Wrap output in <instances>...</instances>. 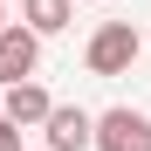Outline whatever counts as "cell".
Masks as SVG:
<instances>
[{
	"label": "cell",
	"instance_id": "6da1fadb",
	"mask_svg": "<svg viewBox=\"0 0 151 151\" xmlns=\"http://www.w3.org/2000/svg\"><path fill=\"white\" fill-rule=\"evenodd\" d=\"M137 28H131V21H103V28H96L89 35V76H124V69H131L137 62Z\"/></svg>",
	"mask_w": 151,
	"mask_h": 151
},
{
	"label": "cell",
	"instance_id": "7a4b0ae2",
	"mask_svg": "<svg viewBox=\"0 0 151 151\" xmlns=\"http://www.w3.org/2000/svg\"><path fill=\"white\" fill-rule=\"evenodd\" d=\"M89 144L96 151H151V117L144 110H103Z\"/></svg>",
	"mask_w": 151,
	"mask_h": 151
},
{
	"label": "cell",
	"instance_id": "3957f363",
	"mask_svg": "<svg viewBox=\"0 0 151 151\" xmlns=\"http://www.w3.org/2000/svg\"><path fill=\"white\" fill-rule=\"evenodd\" d=\"M35 62H41V35L28 21H7L0 28V83H28Z\"/></svg>",
	"mask_w": 151,
	"mask_h": 151
},
{
	"label": "cell",
	"instance_id": "277c9868",
	"mask_svg": "<svg viewBox=\"0 0 151 151\" xmlns=\"http://www.w3.org/2000/svg\"><path fill=\"white\" fill-rule=\"evenodd\" d=\"M41 131H48V151H89L96 117H89V110H76V103H55V110L41 117Z\"/></svg>",
	"mask_w": 151,
	"mask_h": 151
},
{
	"label": "cell",
	"instance_id": "5b68a950",
	"mask_svg": "<svg viewBox=\"0 0 151 151\" xmlns=\"http://www.w3.org/2000/svg\"><path fill=\"white\" fill-rule=\"evenodd\" d=\"M48 110H55V103H48V89L35 83V76H28V83H7V103H0V117H7V124L28 131V124H41Z\"/></svg>",
	"mask_w": 151,
	"mask_h": 151
},
{
	"label": "cell",
	"instance_id": "8992f818",
	"mask_svg": "<svg viewBox=\"0 0 151 151\" xmlns=\"http://www.w3.org/2000/svg\"><path fill=\"white\" fill-rule=\"evenodd\" d=\"M21 21H28L35 35H62L76 21V0H21Z\"/></svg>",
	"mask_w": 151,
	"mask_h": 151
},
{
	"label": "cell",
	"instance_id": "52a82bcc",
	"mask_svg": "<svg viewBox=\"0 0 151 151\" xmlns=\"http://www.w3.org/2000/svg\"><path fill=\"white\" fill-rule=\"evenodd\" d=\"M0 151H21V124H7V117H0Z\"/></svg>",
	"mask_w": 151,
	"mask_h": 151
},
{
	"label": "cell",
	"instance_id": "ba28073f",
	"mask_svg": "<svg viewBox=\"0 0 151 151\" xmlns=\"http://www.w3.org/2000/svg\"><path fill=\"white\" fill-rule=\"evenodd\" d=\"M0 28H7V14H0Z\"/></svg>",
	"mask_w": 151,
	"mask_h": 151
}]
</instances>
